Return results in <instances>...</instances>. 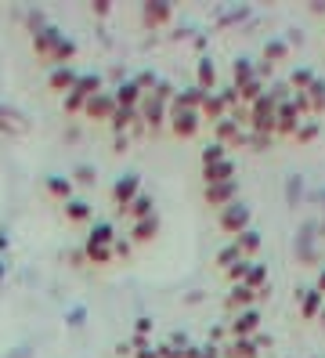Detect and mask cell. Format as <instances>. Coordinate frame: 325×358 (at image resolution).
<instances>
[{
	"mask_svg": "<svg viewBox=\"0 0 325 358\" xmlns=\"http://www.w3.org/2000/svg\"><path fill=\"white\" fill-rule=\"evenodd\" d=\"M221 228L228 231V236H243V231H250V206H243V203H231V206H224L221 210Z\"/></svg>",
	"mask_w": 325,
	"mask_h": 358,
	"instance_id": "cell-1",
	"label": "cell"
},
{
	"mask_svg": "<svg viewBox=\"0 0 325 358\" xmlns=\"http://www.w3.org/2000/svg\"><path fill=\"white\" fill-rule=\"evenodd\" d=\"M203 127V116L199 113H185V109H170V131L178 134V138H195Z\"/></svg>",
	"mask_w": 325,
	"mask_h": 358,
	"instance_id": "cell-2",
	"label": "cell"
},
{
	"mask_svg": "<svg viewBox=\"0 0 325 358\" xmlns=\"http://www.w3.org/2000/svg\"><path fill=\"white\" fill-rule=\"evenodd\" d=\"M83 113L91 116V120H113L116 116V98L108 94V91H98L94 98H87Z\"/></svg>",
	"mask_w": 325,
	"mask_h": 358,
	"instance_id": "cell-3",
	"label": "cell"
},
{
	"mask_svg": "<svg viewBox=\"0 0 325 358\" xmlns=\"http://www.w3.org/2000/svg\"><path fill=\"white\" fill-rule=\"evenodd\" d=\"M206 203L217 206V210L238 203V185H235V181H228V185H210V188H206Z\"/></svg>",
	"mask_w": 325,
	"mask_h": 358,
	"instance_id": "cell-4",
	"label": "cell"
},
{
	"mask_svg": "<svg viewBox=\"0 0 325 358\" xmlns=\"http://www.w3.org/2000/svg\"><path fill=\"white\" fill-rule=\"evenodd\" d=\"M260 329V311L250 308V311H238L235 315V322H231V333H235V341H246V336H253Z\"/></svg>",
	"mask_w": 325,
	"mask_h": 358,
	"instance_id": "cell-5",
	"label": "cell"
},
{
	"mask_svg": "<svg viewBox=\"0 0 325 358\" xmlns=\"http://www.w3.org/2000/svg\"><path fill=\"white\" fill-rule=\"evenodd\" d=\"M300 123H303L300 120V109L293 105V98H286V101L278 105V134H296Z\"/></svg>",
	"mask_w": 325,
	"mask_h": 358,
	"instance_id": "cell-6",
	"label": "cell"
},
{
	"mask_svg": "<svg viewBox=\"0 0 325 358\" xmlns=\"http://www.w3.org/2000/svg\"><path fill=\"white\" fill-rule=\"evenodd\" d=\"M113 199H116V206H120V210H127L130 203H134V199H138V174L120 178V181L113 185Z\"/></svg>",
	"mask_w": 325,
	"mask_h": 358,
	"instance_id": "cell-7",
	"label": "cell"
},
{
	"mask_svg": "<svg viewBox=\"0 0 325 358\" xmlns=\"http://www.w3.org/2000/svg\"><path fill=\"white\" fill-rule=\"evenodd\" d=\"M199 116H203V123H221V120H228V105H224V98L221 94H206V101H203V109H199Z\"/></svg>",
	"mask_w": 325,
	"mask_h": 358,
	"instance_id": "cell-8",
	"label": "cell"
},
{
	"mask_svg": "<svg viewBox=\"0 0 325 358\" xmlns=\"http://www.w3.org/2000/svg\"><path fill=\"white\" fill-rule=\"evenodd\" d=\"M203 178H206V188L210 185H228V181H235V163L231 159H221V163H213V166H203Z\"/></svg>",
	"mask_w": 325,
	"mask_h": 358,
	"instance_id": "cell-9",
	"label": "cell"
},
{
	"mask_svg": "<svg viewBox=\"0 0 325 358\" xmlns=\"http://www.w3.org/2000/svg\"><path fill=\"white\" fill-rule=\"evenodd\" d=\"M260 297V293H253L250 286H231V293H228V308L231 311H250V304Z\"/></svg>",
	"mask_w": 325,
	"mask_h": 358,
	"instance_id": "cell-10",
	"label": "cell"
},
{
	"mask_svg": "<svg viewBox=\"0 0 325 358\" xmlns=\"http://www.w3.org/2000/svg\"><path fill=\"white\" fill-rule=\"evenodd\" d=\"M159 236V217H145V221H134V243H152Z\"/></svg>",
	"mask_w": 325,
	"mask_h": 358,
	"instance_id": "cell-11",
	"label": "cell"
},
{
	"mask_svg": "<svg viewBox=\"0 0 325 358\" xmlns=\"http://www.w3.org/2000/svg\"><path fill=\"white\" fill-rule=\"evenodd\" d=\"M127 214L134 221H145V217H156V203H152V196H138L134 203L127 206Z\"/></svg>",
	"mask_w": 325,
	"mask_h": 358,
	"instance_id": "cell-12",
	"label": "cell"
},
{
	"mask_svg": "<svg viewBox=\"0 0 325 358\" xmlns=\"http://www.w3.org/2000/svg\"><path fill=\"white\" fill-rule=\"evenodd\" d=\"M217 138H221V145H224V149H228V141H243V134H238V120L235 116H228V120H221V123H217Z\"/></svg>",
	"mask_w": 325,
	"mask_h": 358,
	"instance_id": "cell-13",
	"label": "cell"
},
{
	"mask_svg": "<svg viewBox=\"0 0 325 358\" xmlns=\"http://www.w3.org/2000/svg\"><path fill=\"white\" fill-rule=\"evenodd\" d=\"M322 304H325V297H322L318 289H311L308 297L300 301V315H303V319H318V311H322Z\"/></svg>",
	"mask_w": 325,
	"mask_h": 358,
	"instance_id": "cell-14",
	"label": "cell"
},
{
	"mask_svg": "<svg viewBox=\"0 0 325 358\" xmlns=\"http://www.w3.org/2000/svg\"><path fill=\"white\" fill-rule=\"evenodd\" d=\"M231 76H235V91H238V87H246L250 80H257V73H253V66H250L246 58H238L235 66H231Z\"/></svg>",
	"mask_w": 325,
	"mask_h": 358,
	"instance_id": "cell-15",
	"label": "cell"
},
{
	"mask_svg": "<svg viewBox=\"0 0 325 358\" xmlns=\"http://www.w3.org/2000/svg\"><path fill=\"white\" fill-rule=\"evenodd\" d=\"M213 83H217V69H213V62L206 58V62H199V83H195V87L213 94Z\"/></svg>",
	"mask_w": 325,
	"mask_h": 358,
	"instance_id": "cell-16",
	"label": "cell"
},
{
	"mask_svg": "<svg viewBox=\"0 0 325 358\" xmlns=\"http://www.w3.org/2000/svg\"><path fill=\"white\" fill-rule=\"evenodd\" d=\"M235 246H238V254H243V257H253L257 250H260V236L250 228V231H243V236L235 239Z\"/></svg>",
	"mask_w": 325,
	"mask_h": 358,
	"instance_id": "cell-17",
	"label": "cell"
},
{
	"mask_svg": "<svg viewBox=\"0 0 325 358\" xmlns=\"http://www.w3.org/2000/svg\"><path fill=\"white\" fill-rule=\"evenodd\" d=\"M141 18H145V26H163V22H170V8H163V4H156V8H145L141 11Z\"/></svg>",
	"mask_w": 325,
	"mask_h": 358,
	"instance_id": "cell-18",
	"label": "cell"
},
{
	"mask_svg": "<svg viewBox=\"0 0 325 358\" xmlns=\"http://www.w3.org/2000/svg\"><path fill=\"white\" fill-rule=\"evenodd\" d=\"M65 217H69L73 224H80V221H87V217H91V206H87L83 199H73L69 206H65Z\"/></svg>",
	"mask_w": 325,
	"mask_h": 358,
	"instance_id": "cell-19",
	"label": "cell"
},
{
	"mask_svg": "<svg viewBox=\"0 0 325 358\" xmlns=\"http://www.w3.org/2000/svg\"><path fill=\"white\" fill-rule=\"evenodd\" d=\"M221 159H228L221 141H213V145H206V149H203V166H213V163H221Z\"/></svg>",
	"mask_w": 325,
	"mask_h": 358,
	"instance_id": "cell-20",
	"label": "cell"
},
{
	"mask_svg": "<svg viewBox=\"0 0 325 358\" xmlns=\"http://www.w3.org/2000/svg\"><path fill=\"white\" fill-rule=\"evenodd\" d=\"M228 358H257L253 341H235V344L228 348Z\"/></svg>",
	"mask_w": 325,
	"mask_h": 358,
	"instance_id": "cell-21",
	"label": "cell"
},
{
	"mask_svg": "<svg viewBox=\"0 0 325 358\" xmlns=\"http://www.w3.org/2000/svg\"><path fill=\"white\" fill-rule=\"evenodd\" d=\"M315 134H318V120H308V123H300V131H296L293 138H296V141H311Z\"/></svg>",
	"mask_w": 325,
	"mask_h": 358,
	"instance_id": "cell-22",
	"label": "cell"
},
{
	"mask_svg": "<svg viewBox=\"0 0 325 358\" xmlns=\"http://www.w3.org/2000/svg\"><path fill=\"white\" fill-rule=\"evenodd\" d=\"M264 58H286V44H282V40H271V44L264 48Z\"/></svg>",
	"mask_w": 325,
	"mask_h": 358,
	"instance_id": "cell-23",
	"label": "cell"
},
{
	"mask_svg": "<svg viewBox=\"0 0 325 358\" xmlns=\"http://www.w3.org/2000/svg\"><path fill=\"white\" fill-rule=\"evenodd\" d=\"M138 358H163V355H159V351H148V348H145V351H141Z\"/></svg>",
	"mask_w": 325,
	"mask_h": 358,
	"instance_id": "cell-24",
	"label": "cell"
},
{
	"mask_svg": "<svg viewBox=\"0 0 325 358\" xmlns=\"http://www.w3.org/2000/svg\"><path fill=\"white\" fill-rule=\"evenodd\" d=\"M318 293H322V297H325V271H322V275H318Z\"/></svg>",
	"mask_w": 325,
	"mask_h": 358,
	"instance_id": "cell-25",
	"label": "cell"
}]
</instances>
